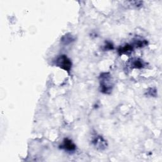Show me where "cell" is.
<instances>
[{"label":"cell","instance_id":"5","mask_svg":"<svg viewBox=\"0 0 162 162\" xmlns=\"http://www.w3.org/2000/svg\"><path fill=\"white\" fill-rule=\"evenodd\" d=\"M132 67L136 69H141L144 67V63L141 60H136L133 63H132Z\"/></svg>","mask_w":162,"mask_h":162},{"label":"cell","instance_id":"2","mask_svg":"<svg viewBox=\"0 0 162 162\" xmlns=\"http://www.w3.org/2000/svg\"><path fill=\"white\" fill-rule=\"evenodd\" d=\"M55 65L57 67L67 71L68 73H70V71L72 69V62L67 56V55H60L56 58Z\"/></svg>","mask_w":162,"mask_h":162},{"label":"cell","instance_id":"6","mask_svg":"<svg viewBox=\"0 0 162 162\" xmlns=\"http://www.w3.org/2000/svg\"><path fill=\"white\" fill-rule=\"evenodd\" d=\"M113 49V46L111 42H107L106 45H105V49Z\"/></svg>","mask_w":162,"mask_h":162},{"label":"cell","instance_id":"3","mask_svg":"<svg viewBox=\"0 0 162 162\" xmlns=\"http://www.w3.org/2000/svg\"><path fill=\"white\" fill-rule=\"evenodd\" d=\"M62 148L68 151H73L76 150V146L71 140L69 139H65L62 146Z\"/></svg>","mask_w":162,"mask_h":162},{"label":"cell","instance_id":"4","mask_svg":"<svg viewBox=\"0 0 162 162\" xmlns=\"http://www.w3.org/2000/svg\"><path fill=\"white\" fill-rule=\"evenodd\" d=\"M133 50V46L130 45H126L125 46L120 48L119 49V52L120 54H127L129 53H130L131 51Z\"/></svg>","mask_w":162,"mask_h":162},{"label":"cell","instance_id":"1","mask_svg":"<svg viewBox=\"0 0 162 162\" xmlns=\"http://www.w3.org/2000/svg\"><path fill=\"white\" fill-rule=\"evenodd\" d=\"M100 87L101 92L105 94H109L112 90V84L111 81V77L109 76V73H103L101 75Z\"/></svg>","mask_w":162,"mask_h":162}]
</instances>
